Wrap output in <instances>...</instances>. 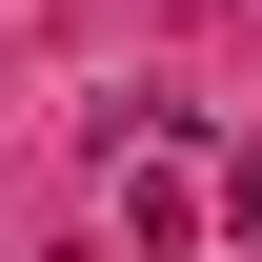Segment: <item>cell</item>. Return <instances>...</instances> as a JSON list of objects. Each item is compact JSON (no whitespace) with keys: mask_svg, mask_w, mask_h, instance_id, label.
I'll use <instances>...</instances> for the list:
<instances>
[{"mask_svg":"<svg viewBox=\"0 0 262 262\" xmlns=\"http://www.w3.org/2000/svg\"><path fill=\"white\" fill-rule=\"evenodd\" d=\"M101 202H121L141 262H202V242H222V141L141 101V121H101Z\"/></svg>","mask_w":262,"mask_h":262,"instance_id":"6da1fadb","label":"cell"},{"mask_svg":"<svg viewBox=\"0 0 262 262\" xmlns=\"http://www.w3.org/2000/svg\"><path fill=\"white\" fill-rule=\"evenodd\" d=\"M222 242H262V162H222Z\"/></svg>","mask_w":262,"mask_h":262,"instance_id":"7a4b0ae2","label":"cell"}]
</instances>
